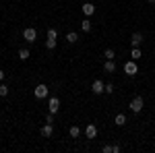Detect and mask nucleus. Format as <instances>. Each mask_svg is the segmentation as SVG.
<instances>
[{"instance_id": "a878e982", "label": "nucleus", "mask_w": 155, "mask_h": 153, "mask_svg": "<svg viewBox=\"0 0 155 153\" xmlns=\"http://www.w3.org/2000/svg\"><path fill=\"white\" fill-rule=\"evenodd\" d=\"M4 81V71H2V68H0V83Z\"/></svg>"}, {"instance_id": "bb28decb", "label": "nucleus", "mask_w": 155, "mask_h": 153, "mask_svg": "<svg viewBox=\"0 0 155 153\" xmlns=\"http://www.w3.org/2000/svg\"><path fill=\"white\" fill-rule=\"evenodd\" d=\"M149 2H155V0H149Z\"/></svg>"}, {"instance_id": "a211bd4d", "label": "nucleus", "mask_w": 155, "mask_h": 153, "mask_svg": "<svg viewBox=\"0 0 155 153\" xmlns=\"http://www.w3.org/2000/svg\"><path fill=\"white\" fill-rule=\"evenodd\" d=\"M68 132H71L72 139H77V137L81 135V128H79V126H71V128H68Z\"/></svg>"}, {"instance_id": "ddd939ff", "label": "nucleus", "mask_w": 155, "mask_h": 153, "mask_svg": "<svg viewBox=\"0 0 155 153\" xmlns=\"http://www.w3.org/2000/svg\"><path fill=\"white\" fill-rule=\"evenodd\" d=\"M29 56H31V52H29L27 48H21V50H19V58L21 60H27Z\"/></svg>"}, {"instance_id": "f8f14e48", "label": "nucleus", "mask_w": 155, "mask_h": 153, "mask_svg": "<svg viewBox=\"0 0 155 153\" xmlns=\"http://www.w3.org/2000/svg\"><path fill=\"white\" fill-rule=\"evenodd\" d=\"M81 29H83L85 33H89V31H91V21H89V17H87L85 21H81Z\"/></svg>"}, {"instance_id": "aec40b11", "label": "nucleus", "mask_w": 155, "mask_h": 153, "mask_svg": "<svg viewBox=\"0 0 155 153\" xmlns=\"http://www.w3.org/2000/svg\"><path fill=\"white\" fill-rule=\"evenodd\" d=\"M46 48H48V50H54V48H56V39H46Z\"/></svg>"}, {"instance_id": "f03ea898", "label": "nucleus", "mask_w": 155, "mask_h": 153, "mask_svg": "<svg viewBox=\"0 0 155 153\" xmlns=\"http://www.w3.org/2000/svg\"><path fill=\"white\" fill-rule=\"evenodd\" d=\"M48 91H50L48 87H46L44 83H39L35 89H33V95H35L37 99H44V97H48Z\"/></svg>"}, {"instance_id": "f3484780", "label": "nucleus", "mask_w": 155, "mask_h": 153, "mask_svg": "<svg viewBox=\"0 0 155 153\" xmlns=\"http://www.w3.org/2000/svg\"><path fill=\"white\" fill-rule=\"evenodd\" d=\"M114 122H116V124H118V126H124V124H126V116H124V114H118V116H116V120H114Z\"/></svg>"}, {"instance_id": "4468645a", "label": "nucleus", "mask_w": 155, "mask_h": 153, "mask_svg": "<svg viewBox=\"0 0 155 153\" xmlns=\"http://www.w3.org/2000/svg\"><path fill=\"white\" fill-rule=\"evenodd\" d=\"M66 42H68V44H74V42H79V35H77L74 31H71V33H66Z\"/></svg>"}, {"instance_id": "6ab92c4d", "label": "nucleus", "mask_w": 155, "mask_h": 153, "mask_svg": "<svg viewBox=\"0 0 155 153\" xmlns=\"http://www.w3.org/2000/svg\"><path fill=\"white\" fill-rule=\"evenodd\" d=\"M6 95H8V87L4 83H0V97H6Z\"/></svg>"}, {"instance_id": "5701e85b", "label": "nucleus", "mask_w": 155, "mask_h": 153, "mask_svg": "<svg viewBox=\"0 0 155 153\" xmlns=\"http://www.w3.org/2000/svg\"><path fill=\"white\" fill-rule=\"evenodd\" d=\"M106 93H107V95L114 93V85H112V83H107V85H106Z\"/></svg>"}, {"instance_id": "39448f33", "label": "nucleus", "mask_w": 155, "mask_h": 153, "mask_svg": "<svg viewBox=\"0 0 155 153\" xmlns=\"http://www.w3.org/2000/svg\"><path fill=\"white\" fill-rule=\"evenodd\" d=\"M91 91L95 95H101L104 91H106V85H104V81H99V79H95V81L91 83Z\"/></svg>"}, {"instance_id": "9b49d317", "label": "nucleus", "mask_w": 155, "mask_h": 153, "mask_svg": "<svg viewBox=\"0 0 155 153\" xmlns=\"http://www.w3.org/2000/svg\"><path fill=\"white\" fill-rule=\"evenodd\" d=\"M41 137H46V139H48V137H52V124H48V122H46V126H41Z\"/></svg>"}, {"instance_id": "f257e3e1", "label": "nucleus", "mask_w": 155, "mask_h": 153, "mask_svg": "<svg viewBox=\"0 0 155 153\" xmlns=\"http://www.w3.org/2000/svg\"><path fill=\"white\" fill-rule=\"evenodd\" d=\"M143 106H145V101H143V97H132V101H130V110L134 112V114H139L141 110H143Z\"/></svg>"}, {"instance_id": "393cba45", "label": "nucleus", "mask_w": 155, "mask_h": 153, "mask_svg": "<svg viewBox=\"0 0 155 153\" xmlns=\"http://www.w3.org/2000/svg\"><path fill=\"white\" fill-rule=\"evenodd\" d=\"M112 149H114V153H120V151H122V147H120L118 143H116V145H112Z\"/></svg>"}, {"instance_id": "0eeeda50", "label": "nucleus", "mask_w": 155, "mask_h": 153, "mask_svg": "<svg viewBox=\"0 0 155 153\" xmlns=\"http://www.w3.org/2000/svg\"><path fill=\"white\" fill-rule=\"evenodd\" d=\"M85 135H87V139H95V137H97V126H95V124H87Z\"/></svg>"}, {"instance_id": "4be33fe9", "label": "nucleus", "mask_w": 155, "mask_h": 153, "mask_svg": "<svg viewBox=\"0 0 155 153\" xmlns=\"http://www.w3.org/2000/svg\"><path fill=\"white\" fill-rule=\"evenodd\" d=\"M46 122H48V124H54V114H52V112H48V116H46Z\"/></svg>"}, {"instance_id": "20e7f679", "label": "nucleus", "mask_w": 155, "mask_h": 153, "mask_svg": "<svg viewBox=\"0 0 155 153\" xmlns=\"http://www.w3.org/2000/svg\"><path fill=\"white\" fill-rule=\"evenodd\" d=\"M23 37H25V42L33 44V42H35V37H37V31L33 29V27H27V29H23Z\"/></svg>"}, {"instance_id": "1a4fd4ad", "label": "nucleus", "mask_w": 155, "mask_h": 153, "mask_svg": "<svg viewBox=\"0 0 155 153\" xmlns=\"http://www.w3.org/2000/svg\"><path fill=\"white\" fill-rule=\"evenodd\" d=\"M83 12L87 15V17H91V15L95 12V6H93L91 2H85V4H83Z\"/></svg>"}, {"instance_id": "423d86ee", "label": "nucleus", "mask_w": 155, "mask_h": 153, "mask_svg": "<svg viewBox=\"0 0 155 153\" xmlns=\"http://www.w3.org/2000/svg\"><path fill=\"white\" fill-rule=\"evenodd\" d=\"M48 110L52 112V114H56L60 110V99L58 97H50V101H48Z\"/></svg>"}, {"instance_id": "7ed1b4c3", "label": "nucleus", "mask_w": 155, "mask_h": 153, "mask_svg": "<svg viewBox=\"0 0 155 153\" xmlns=\"http://www.w3.org/2000/svg\"><path fill=\"white\" fill-rule=\"evenodd\" d=\"M124 72H126L128 77H134V75L139 72V66H137V62H134V60H128V62L124 64Z\"/></svg>"}, {"instance_id": "b1692460", "label": "nucleus", "mask_w": 155, "mask_h": 153, "mask_svg": "<svg viewBox=\"0 0 155 153\" xmlns=\"http://www.w3.org/2000/svg\"><path fill=\"white\" fill-rule=\"evenodd\" d=\"M101 151H104V153H114V149H112V145H104Z\"/></svg>"}, {"instance_id": "2eb2a0df", "label": "nucleus", "mask_w": 155, "mask_h": 153, "mask_svg": "<svg viewBox=\"0 0 155 153\" xmlns=\"http://www.w3.org/2000/svg\"><path fill=\"white\" fill-rule=\"evenodd\" d=\"M141 56H143V54H141V48H132V52H130V58H132V60H139Z\"/></svg>"}, {"instance_id": "9d476101", "label": "nucleus", "mask_w": 155, "mask_h": 153, "mask_svg": "<svg viewBox=\"0 0 155 153\" xmlns=\"http://www.w3.org/2000/svg\"><path fill=\"white\" fill-rule=\"evenodd\" d=\"M104 71H106V72H114V71H116V64H114V60H106V64H104Z\"/></svg>"}, {"instance_id": "412c9836", "label": "nucleus", "mask_w": 155, "mask_h": 153, "mask_svg": "<svg viewBox=\"0 0 155 153\" xmlns=\"http://www.w3.org/2000/svg\"><path fill=\"white\" fill-rule=\"evenodd\" d=\"M48 37L50 39H56V37H58V31H56V29H48Z\"/></svg>"}, {"instance_id": "dca6fc26", "label": "nucleus", "mask_w": 155, "mask_h": 153, "mask_svg": "<svg viewBox=\"0 0 155 153\" xmlns=\"http://www.w3.org/2000/svg\"><path fill=\"white\" fill-rule=\"evenodd\" d=\"M104 56H106V60H114V58H116V52H114L112 48H107L106 52H104Z\"/></svg>"}, {"instance_id": "6e6552de", "label": "nucleus", "mask_w": 155, "mask_h": 153, "mask_svg": "<svg viewBox=\"0 0 155 153\" xmlns=\"http://www.w3.org/2000/svg\"><path fill=\"white\" fill-rule=\"evenodd\" d=\"M130 44L134 48H139L141 44H143V35H141V33H132V35H130Z\"/></svg>"}]
</instances>
